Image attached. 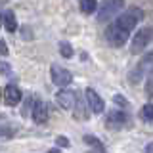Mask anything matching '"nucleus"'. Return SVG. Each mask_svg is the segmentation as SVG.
<instances>
[{"mask_svg":"<svg viewBox=\"0 0 153 153\" xmlns=\"http://www.w3.org/2000/svg\"><path fill=\"white\" fill-rule=\"evenodd\" d=\"M50 75H52V82H54L56 86H59L61 90L73 82V75H71V71L65 69V67H61V65L54 63L50 67Z\"/></svg>","mask_w":153,"mask_h":153,"instance_id":"obj_5","label":"nucleus"},{"mask_svg":"<svg viewBox=\"0 0 153 153\" xmlns=\"http://www.w3.org/2000/svg\"><path fill=\"white\" fill-rule=\"evenodd\" d=\"M84 142H86V143H90V146H94V147H96V149H92V151H88V153H105V149H103V146H102V143H100L98 140H96L94 136H86V138H84Z\"/></svg>","mask_w":153,"mask_h":153,"instance_id":"obj_14","label":"nucleus"},{"mask_svg":"<svg viewBox=\"0 0 153 153\" xmlns=\"http://www.w3.org/2000/svg\"><path fill=\"white\" fill-rule=\"evenodd\" d=\"M79 6H80V12L82 13H94L96 10H100L98 8V0H80Z\"/></svg>","mask_w":153,"mask_h":153,"instance_id":"obj_13","label":"nucleus"},{"mask_svg":"<svg viewBox=\"0 0 153 153\" xmlns=\"http://www.w3.org/2000/svg\"><path fill=\"white\" fill-rule=\"evenodd\" d=\"M142 17H143V12H142V8H138V6H132V8L124 10V12H123V16H119V17H117V21H115L113 25H115V27H119L121 31L132 33L134 29L138 27V23L142 21Z\"/></svg>","mask_w":153,"mask_h":153,"instance_id":"obj_1","label":"nucleus"},{"mask_svg":"<svg viewBox=\"0 0 153 153\" xmlns=\"http://www.w3.org/2000/svg\"><path fill=\"white\" fill-rule=\"evenodd\" d=\"M0 56H8V46L2 38H0Z\"/></svg>","mask_w":153,"mask_h":153,"instance_id":"obj_21","label":"nucleus"},{"mask_svg":"<svg viewBox=\"0 0 153 153\" xmlns=\"http://www.w3.org/2000/svg\"><path fill=\"white\" fill-rule=\"evenodd\" d=\"M153 38V29L151 27H142L138 29V33L134 35L132 38V44H130V52L132 54H140V52H143L147 46H149Z\"/></svg>","mask_w":153,"mask_h":153,"instance_id":"obj_3","label":"nucleus"},{"mask_svg":"<svg viewBox=\"0 0 153 153\" xmlns=\"http://www.w3.org/2000/svg\"><path fill=\"white\" fill-rule=\"evenodd\" d=\"M33 121L36 124H46L48 121V105L40 100H36L35 105H33Z\"/></svg>","mask_w":153,"mask_h":153,"instance_id":"obj_11","label":"nucleus"},{"mask_svg":"<svg viewBox=\"0 0 153 153\" xmlns=\"http://www.w3.org/2000/svg\"><path fill=\"white\" fill-rule=\"evenodd\" d=\"M142 117L146 119V121H153V103H147V105H143L142 107Z\"/></svg>","mask_w":153,"mask_h":153,"instance_id":"obj_16","label":"nucleus"},{"mask_svg":"<svg viewBox=\"0 0 153 153\" xmlns=\"http://www.w3.org/2000/svg\"><path fill=\"white\" fill-rule=\"evenodd\" d=\"M146 94H147V96H153V75L149 76V80H147V86H146Z\"/></svg>","mask_w":153,"mask_h":153,"instance_id":"obj_19","label":"nucleus"},{"mask_svg":"<svg viewBox=\"0 0 153 153\" xmlns=\"http://www.w3.org/2000/svg\"><path fill=\"white\" fill-rule=\"evenodd\" d=\"M46 153H61V151H59V149H57V147H52V149H48Z\"/></svg>","mask_w":153,"mask_h":153,"instance_id":"obj_24","label":"nucleus"},{"mask_svg":"<svg viewBox=\"0 0 153 153\" xmlns=\"http://www.w3.org/2000/svg\"><path fill=\"white\" fill-rule=\"evenodd\" d=\"M113 100H115V102H117L119 105H128V102H126V98H123L121 94H117V96H115Z\"/></svg>","mask_w":153,"mask_h":153,"instance_id":"obj_20","label":"nucleus"},{"mask_svg":"<svg viewBox=\"0 0 153 153\" xmlns=\"http://www.w3.org/2000/svg\"><path fill=\"white\" fill-rule=\"evenodd\" d=\"M59 54L63 57H73L75 50H73V46H71L69 42H59Z\"/></svg>","mask_w":153,"mask_h":153,"instance_id":"obj_15","label":"nucleus"},{"mask_svg":"<svg viewBox=\"0 0 153 153\" xmlns=\"http://www.w3.org/2000/svg\"><path fill=\"white\" fill-rule=\"evenodd\" d=\"M21 98H23V94L16 84H8L6 88H4V102L8 105H17L21 102Z\"/></svg>","mask_w":153,"mask_h":153,"instance_id":"obj_12","label":"nucleus"},{"mask_svg":"<svg viewBox=\"0 0 153 153\" xmlns=\"http://www.w3.org/2000/svg\"><path fill=\"white\" fill-rule=\"evenodd\" d=\"M84 96H86V103H88V109H90V111L96 113V115L103 113L105 103H103V100L100 98V94L96 92V90H92V88H86Z\"/></svg>","mask_w":153,"mask_h":153,"instance_id":"obj_7","label":"nucleus"},{"mask_svg":"<svg viewBox=\"0 0 153 153\" xmlns=\"http://www.w3.org/2000/svg\"><path fill=\"white\" fill-rule=\"evenodd\" d=\"M105 38H107V42L111 46L115 48H119V46H123V44H126V40L130 38V33H126V31H121L119 27H115L113 23L107 27V31H105Z\"/></svg>","mask_w":153,"mask_h":153,"instance_id":"obj_6","label":"nucleus"},{"mask_svg":"<svg viewBox=\"0 0 153 153\" xmlns=\"http://www.w3.org/2000/svg\"><path fill=\"white\" fill-rule=\"evenodd\" d=\"M0 71H2V73H6V75H10V67L4 65V63H0Z\"/></svg>","mask_w":153,"mask_h":153,"instance_id":"obj_22","label":"nucleus"},{"mask_svg":"<svg viewBox=\"0 0 153 153\" xmlns=\"http://www.w3.org/2000/svg\"><path fill=\"white\" fill-rule=\"evenodd\" d=\"M0 23H2V27L6 29L8 33H16L17 31V17H16V12L13 10H4L2 16H0Z\"/></svg>","mask_w":153,"mask_h":153,"instance_id":"obj_10","label":"nucleus"},{"mask_svg":"<svg viewBox=\"0 0 153 153\" xmlns=\"http://www.w3.org/2000/svg\"><path fill=\"white\" fill-rule=\"evenodd\" d=\"M12 136H13V130H12V128L0 126V138H2V140H10Z\"/></svg>","mask_w":153,"mask_h":153,"instance_id":"obj_17","label":"nucleus"},{"mask_svg":"<svg viewBox=\"0 0 153 153\" xmlns=\"http://www.w3.org/2000/svg\"><path fill=\"white\" fill-rule=\"evenodd\" d=\"M56 143H57V146H59V147H67V146H69V140H67L65 136H57Z\"/></svg>","mask_w":153,"mask_h":153,"instance_id":"obj_18","label":"nucleus"},{"mask_svg":"<svg viewBox=\"0 0 153 153\" xmlns=\"http://www.w3.org/2000/svg\"><path fill=\"white\" fill-rule=\"evenodd\" d=\"M151 75H153V52H147V54L138 61V65L130 71L128 79H130L132 84H138V82H142L146 76H151Z\"/></svg>","mask_w":153,"mask_h":153,"instance_id":"obj_2","label":"nucleus"},{"mask_svg":"<svg viewBox=\"0 0 153 153\" xmlns=\"http://www.w3.org/2000/svg\"><path fill=\"white\" fill-rule=\"evenodd\" d=\"M146 153H153V142H149L146 146Z\"/></svg>","mask_w":153,"mask_h":153,"instance_id":"obj_23","label":"nucleus"},{"mask_svg":"<svg viewBox=\"0 0 153 153\" xmlns=\"http://www.w3.org/2000/svg\"><path fill=\"white\" fill-rule=\"evenodd\" d=\"M75 100L76 96L73 90H59V92L56 94V102L59 105L61 109H67V111H71V109L75 107Z\"/></svg>","mask_w":153,"mask_h":153,"instance_id":"obj_8","label":"nucleus"},{"mask_svg":"<svg viewBox=\"0 0 153 153\" xmlns=\"http://www.w3.org/2000/svg\"><path fill=\"white\" fill-rule=\"evenodd\" d=\"M123 8H124V0H103L98 10V19L100 21H107V19L119 16L123 12Z\"/></svg>","mask_w":153,"mask_h":153,"instance_id":"obj_4","label":"nucleus"},{"mask_svg":"<svg viewBox=\"0 0 153 153\" xmlns=\"http://www.w3.org/2000/svg\"><path fill=\"white\" fill-rule=\"evenodd\" d=\"M126 123H128V117H126V113H123V111H109L107 119H105V124H107L109 128H115V130L123 128Z\"/></svg>","mask_w":153,"mask_h":153,"instance_id":"obj_9","label":"nucleus"}]
</instances>
